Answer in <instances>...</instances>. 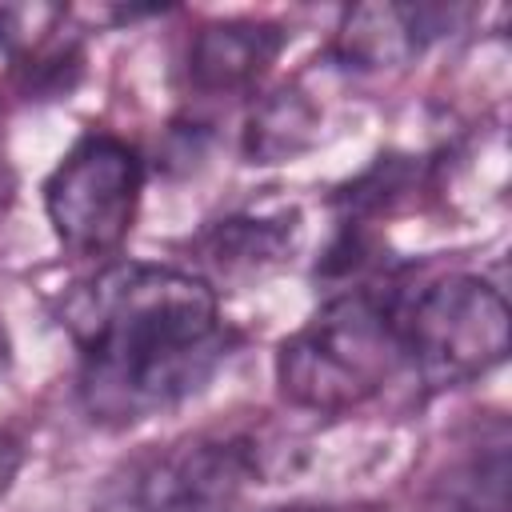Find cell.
<instances>
[{
	"label": "cell",
	"instance_id": "6da1fadb",
	"mask_svg": "<svg viewBox=\"0 0 512 512\" xmlns=\"http://www.w3.org/2000/svg\"><path fill=\"white\" fill-rule=\"evenodd\" d=\"M60 316L80 348V400L100 424L180 404L228 348L216 292L168 264L116 260L76 284Z\"/></svg>",
	"mask_w": 512,
	"mask_h": 512
},
{
	"label": "cell",
	"instance_id": "7a4b0ae2",
	"mask_svg": "<svg viewBox=\"0 0 512 512\" xmlns=\"http://www.w3.org/2000/svg\"><path fill=\"white\" fill-rule=\"evenodd\" d=\"M392 304L368 288L332 296L276 352L284 400L308 412H348L372 400L404 364Z\"/></svg>",
	"mask_w": 512,
	"mask_h": 512
},
{
	"label": "cell",
	"instance_id": "3957f363",
	"mask_svg": "<svg viewBox=\"0 0 512 512\" xmlns=\"http://www.w3.org/2000/svg\"><path fill=\"white\" fill-rule=\"evenodd\" d=\"M392 308L404 364H412L428 388L472 384L508 356V300L480 276H440Z\"/></svg>",
	"mask_w": 512,
	"mask_h": 512
},
{
	"label": "cell",
	"instance_id": "277c9868",
	"mask_svg": "<svg viewBox=\"0 0 512 512\" xmlns=\"http://www.w3.org/2000/svg\"><path fill=\"white\" fill-rule=\"evenodd\" d=\"M144 164L132 144L88 132L80 136L44 184V212L64 248L80 256L112 252L136 216Z\"/></svg>",
	"mask_w": 512,
	"mask_h": 512
},
{
	"label": "cell",
	"instance_id": "5b68a950",
	"mask_svg": "<svg viewBox=\"0 0 512 512\" xmlns=\"http://www.w3.org/2000/svg\"><path fill=\"white\" fill-rule=\"evenodd\" d=\"M252 460L232 440H184L124 464L92 512H232Z\"/></svg>",
	"mask_w": 512,
	"mask_h": 512
},
{
	"label": "cell",
	"instance_id": "8992f818",
	"mask_svg": "<svg viewBox=\"0 0 512 512\" xmlns=\"http://www.w3.org/2000/svg\"><path fill=\"white\" fill-rule=\"evenodd\" d=\"M444 20L452 24V8H428V4H360L344 16L336 36V56L348 68H396L408 56H416L432 36L444 32Z\"/></svg>",
	"mask_w": 512,
	"mask_h": 512
},
{
	"label": "cell",
	"instance_id": "52a82bcc",
	"mask_svg": "<svg viewBox=\"0 0 512 512\" xmlns=\"http://www.w3.org/2000/svg\"><path fill=\"white\" fill-rule=\"evenodd\" d=\"M280 48L284 32L268 20H220L196 32L188 76L200 92H240L268 72Z\"/></svg>",
	"mask_w": 512,
	"mask_h": 512
},
{
	"label": "cell",
	"instance_id": "ba28073f",
	"mask_svg": "<svg viewBox=\"0 0 512 512\" xmlns=\"http://www.w3.org/2000/svg\"><path fill=\"white\" fill-rule=\"evenodd\" d=\"M64 24L68 8L60 4H0V48L40 76L60 72L64 60H76Z\"/></svg>",
	"mask_w": 512,
	"mask_h": 512
},
{
	"label": "cell",
	"instance_id": "9c48e42d",
	"mask_svg": "<svg viewBox=\"0 0 512 512\" xmlns=\"http://www.w3.org/2000/svg\"><path fill=\"white\" fill-rule=\"evenodd\" d=\"M316 128H320V112L308 104V96L296 88H280L268 100H260V108L252 112L244 152L252 164H280L304 152L316 140Z\"/></svg>",
	"mask_w": 512,
	"mask_h": 512
},
{
	"label": "cell",
	"instance_id": "30bf717a",
	"mask_svg": "<svg viewBox=\"0 0 512 512\" xmlns=\"http://www.w3.org/2000/svg\"><path fill=\"white\" fill-rule=\"evenodd\" d=\"M288 236L292 224L284 228V220H224L208 240V256L216 260L220 272L264 268L284 256Z\"/></svg>",
	"mask_w": 512,
	"mask_h": 512
},
{
	"label": "cell",
	"instance_id": "8fae6325",
	"mask_svg": "<svg viewBox=\"0 0 512 512\" xmlns=\"http://www.w3.org/2000/svg\"><path fill=\"white\" fill-rule=\"evenodd\" d=\"M4 364H8V336H4V324H0V372H4Z\"/></svg>",
	"mask_w": 512,
	"mask_h": 512
},
{
	"label": "cell",
	"instance_id": "7c38bea8",
	"mask_svg": "<svg viewBox=\"0 0 512 512\" xmlns=\"http://www.w3.org/2000/svg\"><path fill=\"white\" fill-rule=\"evenodd\" d=\"M296 512H312V508H296Z\"/></svg>",
	"mask_w": 512,
	"mask_h": 512
}]
</instances>
